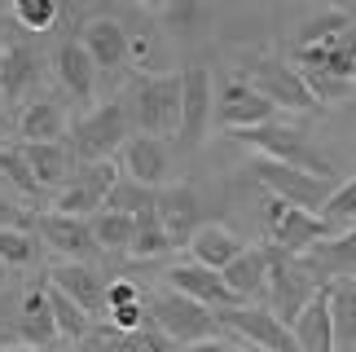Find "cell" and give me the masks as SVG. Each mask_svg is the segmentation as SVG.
<instances>
[{"instance_id": "6da1fadb", "label": "cell", "mask_w": 356, "mask_h": 352, "mask_svg": "<svg viewBox=\"0 0 356 352\" xmlns=\"http://www.w3.org/2000/svg\"><path fill=\"white\" fill-rule=\"evenodd\" d=\"M264 255H268V282H264V300L268 304L264 308L277 321L295 326V317L312 304V295H317L325 282L312 273V264L304 255H286L277 247H264Z\"/></svg>"}, {"instance_id": "7a4b0ae2", "label": "cell", "mask_w": 356, "mask_h": 352, "mask_svg": "<svg viewBox=\"0 0 356 352\" xmlns=\"http://www.w3.org/2000/svg\"><path fill=\"white\" fill-rule=\"evenodd\" d=\"M132 137V119H128V102H102L92 106L84 119H75L66 132L75 163H111V159L128 145Z\"/></svg>"}, {"instance_id": "3957f363", "label": "cell", "mask_w": 356, "mask_h": 352, "mask_svg": "<svg viewBox=\"0 0 356 352\" xmlns=\"http://www.w3.org/2000/svg\"><path fill=\"white\" fill-rule=\"evenodd\" d=\"M128 119L145 137H168L181 128V71L176 75H141L128 93Z\"/></svg>"}, {"instance_id": "277c9868", "label": "cell", "mask_w": 356, "mask_h": 352, "mask_svg": "<svg viewBox=\"0 0 356 352\" xmlns=\"http://www.w3.org/2000/svg\"><path fill=\"white\" fill-rule=\"evenodd\" d=\"M238 141H246L251 150H259V159H273V163L299 168V172L317 176V181H330V185H334V168H330V159H325V154H321L299 128L282 124V119H277V124L255 128V132H242Z\"/></svg>"}, {"instance_id": "5b68a950", "label": "cell", "mask_w": 356, "mask_h": 352, "mask_svg": "<svg viewBox=\"0 0 356 352\" xmlns=\"http://www.w3.org/2000/svg\"><path fill=\"white\" fill-rule=\"evenodd\" d=\"M264 238L286 255H308L312 247L330 242L334 229L321 221V211H304L282 198H268L264 202Z\"/></svg>"}, {"instance_id": "8992f818", "label": "cell", "mask_w": 356, "mask_h": 352, "mask_svg": "<svg viewBox=\"0 0 356 352\" xmlns=\"http://www.w3.org/2000/svg\"><path fill=\"white\" fill-rule=\"evenodd\" d=\"M145 308H149V321H154V330H159L168 344L194 348V344H202V339H216V330H220V321H216L211 308L185 300V295H176V291L154 295Z\"/></svg>"}, {"instance_id": "52a82bcc", "label": "cell", "mask_w": 356, "mask_h": 352, "mask_svg": "<svg viewBox=\"0 0 356 352\" xmlns=\"http://www.w3.org/2000/svg\"><path fill=\"white\" fill-rule=\"evenodd\" d=\"M277 106H273L264 93H255L251 84H246L242 75H229L220 88H216V106H211V119L220 132H234V137H242V132H255L264 124H277Z\"/></svg>"}, {"instance_id": "ba28073f", "label": "cell", "mask_w": 356, "mask_h": 352, "mask_svg": "<svg viewBox=\"0 0 356 352\" xmlns=\"http://www.w3.org/2000/svg\"><path fill=\"white\" fill-rule=\"evenodd\" d=\"M246 84H251L255 93H264V97L277 106V111H317V102H312V93L304 84V75L295 71V62L286 58H273V53H259V58H251V66H246Z\"/></svg>"}, {"instance_id": "9c48e42d", "label": "cell", "mask_w": 356, "mask_h": 352, "mask_svg": "<svg viewBox=\"0 0 356 352\" xmlns=\"http://www.w3.org/2000/svg\"><path fill=\"white\" fill-rule=\"evenodd\" d=\"M119 176H123V172H119L115 159H111V163H79L71 181H66L58 194H53L49 211H58V216H75V221H92V216L106 207V194L115 189Z\"/></svg>"}, {"instance_id": "30bf717a", "label": "cell", "mask_w": 356, "mask_h": 352, "mask_svg": "<svg viewBox=\"0 0 356 352\" xmlns=\"http://www.w3.org/2000/svg\"><path fill=\"white\" fill-rule=\"evenodd\" d=\"M216 321H220V330H229L251 352H299L291 326L277 321L264 304H238V308H229V313H216Z\"/></svg>"}, {"instance_id": "8fae6325", "label": "cell", "mask_w": 356, "mask_h": 352, "mask_svg": "<svg viewBox=\"0 0 356 352\" xmlns=\"http://www.w3.org/2000/svg\"><path fill=\"white\" fill-rule=\"evenodd\" d=\"M251 176L268 189V198H282L291 207H304V211H321L330 202L334 185L330 181H317V176L299 172V168H286V163H273V159H255Z\"/></svg>"}, {"instance_id": "7c38bea8", "label": "cell", "mask_w": 356, "mask_h": 352, "mask_svg": "<svg viewBox=\"0 0 356 352\" xmlns=\"http://www.w3.org/2000/svg\"><path fill=\"white\" fill-rule=\"evenodd\" d=\"M211 106H216V84L207 66H185L181 71V128H176V141L181 145H202L211 128Z\"/></svg>"}, {"instance_id": "4fadbf2b", "label": "cell", "mask_w": 356, "mask_h": 352, "mask_svg": "<svg viewBox=\"0 0 356 352\" xmlns=\"http://www.w3.org/2000/svg\"><path fill=\"white\" fill-rule=\"evenodd\" d=\"M35 238H40V247H49L58 260L92 264V255H97V242H92L88 221H75V216L40 211V216H35Z\"/></svg>"}, {"instance_id": "5bb4252c", "label": "cell", "mask_w": 356, "mask_h": 352, "mask_svg": "<svg viewBox=\"0 0 356 352\" xmlns=\"http://www.w3.org/2000/svg\"><path fill=\"white\" fill-rule=\"evenodd\" d=\"M163 282H168V291L185 295V300H194V304H202V308H211V313H229V308H238L234 291L225 287V278L216 273V269L194 264V260L172 264L168 273H163Z\"/></svg>"}, {"instance_id": "9a60e30c", "label": "cell", "mask_w": 356, "mask_h": 352, "mask_svg": "<svg viewBox=\"0 0 356 352\" xmlns=\"http://www.w3.org/2000/svg\"><path fill=\"white\" fill-rule=\"evenodd\" d=\"M79 45L88 49V58L92 66H97V75L102 71H123L132 58V35H128V26H123L119 18H111V13H102V18H88L84 22V31H79Z\"/></svg>"}, {"instance_id": "2e32d148", "label": "cell", "mask_w": 356, "mask_h": 352, "mask_svg": "<svg viewBox=\"0 0 356 352\" xmlns=\"http://www.w3.org/2000/svg\"><path fill=\"white\" fill-rule=\"evenodd\" d=\"M49 287L62 291L71 304H79L88 317L106 313V282L92 264H75V260H53L49 264Z\"/></svg>"}, {"instance_id": "e0dca14e", "label": "cell", "mask_w": 356, "mask_h": 352, "mask_svg": "<svg viewBox=\"0 0 356 352\" xmlns=\"http://www.w3.org/2000/svg\"><path fill=\"white\" fill-rule=\"evenodd\" d=\"M198 194L189 185H163L159 198H154V216L163 225V234H168L172 247H189V238L198 234Z\"/></svg>"}, {"instance_id": "ac0fdd59", "label": "cell", "mask_w": 356, "mask_h": 352, "mask_svg": "<svg viewBox=\"0 0 356 352\" xmlns=\"http://www.w3.org/2000/svg\"><path fill=\"white\" fill-rule=\"evenodd\" d=\"M13 335H18V348H35V352L58 339V326H53V304H49V282H35L31 291H22Z\"/></svg>"}, {"instance_id": "d6986e66", "label": "cell", "mask_w": 356, "mask_h": 352, "mask_svg": "<svg viewBox=\"0 0 356 352\" xmlns=\"http://www.w3.org/2000/svg\"><path fill=\"white\" fill-rule=\"evenodd\" d=\"M123 176L136 185H145V189H163V176H168V145H163L159 137H145V132H132L128 145H123Z\"/></svg>"}, {"instance_id": "ffe728a7", "label": "cell", "mask_w": 356, "mask_h": 352, "mask_svg": "<svg viewBox=\"0 0 356 352\" xmlns=\"http://www.w3.org/2000/svg\"><path fill=\"white\" fill-rule=\"evenodd\" d=\"M295 66H308V71H325L343 84H356V26L325 45H312V49H295Z\"/></svg>"}, {"instance_id": "44dd1931", "label": "cell", "mask_w": 356, "mask_h": 352, "mask_svg": "<svg viewBox=\"0 0 356 352\" xmlns=\"http://www.w3.org/2000/svg\"><path fill=\"white\" fill-rule=\"evenodd\" d=\"M18 150L26 159V168H31L35 176V185H40V194H58V189L75 176V154H71V145L66 141H44V145H22L18 141Z\"/></svg>"}, {"instance_id": "7402d4cb", "label": "cell", "mask_w": 356, "mask_h": 352, "mask_svg": "<svg viewBox=\"0 0 356 352\" xmlns=\"http://www.w3.org/2000/svg\"><path fill=\"white\" fill-rule=\"evenodd\" d=\"M242 251H246V242H242L229 225H220V221H202L198 234L189 238V260L202 264V269H216V273H220V269H229Z\"/></svg>"}, {"instance_id": "603a6c76", "label": "cell", "mask_w": 356, "mask_h": 352, "mask_svg": "<svg viewBox=\"0 0 356 352\" xmlns=\"http://www.w3.org/2000/svg\"><path fill=\"white\" fill-rule=\"evenodd\" d=\"M66 132H71V124H66V111L58 97H31L22 106L18 115V137L22 145H44V141H66Z\"/></svg>"}, {"instance_id": "cb8c5ba5", "label": "cell", "mask_w": 356, "mask_h": 352, "mask_svg": "<svg viewBox=\"0 0 356 352\" xmlns=\"http://www.w3.org/2000/svg\"><path fill=\"white\" fill-rule=\"evenodd\" d=\"M53 75H58V84L71 93L75 102H92V93H97V66H92L88 49L79 45V40H66V45L53 53Z\"/></svg>"}, {"instance_id": "d4e9b609", "label": "cell", "mask_w": 356, "mask_h": 352, "mask_svg": "<svg viewBox=\"0 0 356 352\" xmlns=\"http://www.w3.org/2000/svg\"><path fill=\"white\" fill-rule=\"evenodd\" d=\"M220 278H225V287L234 291L238 304L264 300V282H268V255H264V247H246L229 269H220Z\"/></svg>"}, {"instance_id": "484cf974", "label": "cell", "mask_w": 356, "mask_h": 352, "mask_svg": "<svg viewBox=\"0 0 356 352\" xmlns=\"http://www.w3.org/2000/svg\"><path fill=\"white\" fill-rule=\"evenodd\" d=\"M304 260L312 264V273H317L321 282H330V278H356V229H343V234H334L330 242L312 247Z\"/></svg>"}, {"instance_id": "4316f807", "label": "cell", "mask_w": 356, "mask_h": 352, "mask_svg": "<svg viewBox=\"0 0 356 352\" xmlns=\"http://www.w3.org/2000/svg\"><path fill=\"white\" fill-rule=\"evenodd\" d=\"M330 295V321H334V348L356 352V278H330L325 282Z\"/></svg>"}, {"instance_id": "83f0119b", "label": "cell", "mask_w": 356, "mask_h": 352, "mask_svg": "<svg viewBox=\"0 0 356 352\" xmlns=\"http://www.w3.org/2000/svg\"><path fill=\"white\" fill-rule=\"evenodd\" d=\"M84 344H88L92 352H172V348H168V339H163L154 326L123 335V330H115V326H111V321H106V326H92V335H88Z\"/></svg>"}, {"instance_id": "f1b7e54d", "label": "cell", "mask_w": 356, "mask_h": 352, "mask_svg": "<svg viewBox=\"0 0 356 352\" xmlns=\"http://www.w3.org/2000/svg\"><path fill=\"white\" fill-rule=\"evenodd\" d=\"M35 53L26 45H13L5 66H0V93H5V102H22L26 88H35Z\"/></svg>"}, {"instance_id": "f546056e", "label": "cell", "mask_w": 356, "mask_h": 352, "mask_svg": "<svg viewBox=\"0 0 356 352\" xmlns=\"http://www.w3.org/2000/svg\"><path fill=\"white\" fill-rule=\"evenodd\" d=\"M356 26V13L352 9H321V13H312L308 22H299V45L295 49H312V45H325V40H334V35H343Z\"/></svg>"}, {"instance_id": "4dcf8cb0", "label": "cell", "mask_w": 356, "mask_h": 352, "mask_svg": "<svg viewBox=\"0 0 356 352\" xmlns=\"http://www.w3.org/2000/svg\"><path fill=\"white\" fill-rule=\"evenodd\" d=\"M88 229H92L97 251H123V255H128L136 221H132V216H119V211H97V216L88 221Z\"/></svg>"}, {"instance_id": "1f68e13d", "label": "cell", "mask_w": 356, "mask_h": 352, "mask_svg": "<svg viewBox=\"0 0 356 352\" xmlns=\"http://www.w3.org/2000/svg\"><path fill=\"white\" fill-rule=\"evenodd\" d=\"M154 198H159V189H145V185H136L128 181V176H119L115 189L106 194V207L102 211H119V216H141V211H154Z\"/></svg>"}, {"instance_id": "d6a6232c", "label": "cell", "mask_w": 356, "mask_h": 352, "mask_svg": "<svg viewBox=\"0 0 356 352\" xmlns=\"http://www.w3.org/2000/svg\"><path fill=\"white\" fill-rule=\"evenodd\" d=\"M168 251H172V242H168V234H163L159 216L141 211V216H136V229H132L128 255H132V260H159V255H168Z\"/></svg>"}, {"instance_id": "836d02e7", "label": "cell", "mask_w": 356, "mask_h": 352, "mask_svg": "<svg viewBox=\"0 0 356 352\" xmlns=\"http://www.w3.org/2000/svg\"><path fill=\"white\" fill-rule=\"evenodd\" d=\"M49 304H53V326H58V339H88L92 335V317L84 313L79 304H71L62 291H53L49 287Z\"/></svg>"}, {"instance_id": "e575fe53", "label": "cell", "mask_w": 356, "mask_h": 352, "mask_svg": "<svg viewBox=\"0 0 356 352\" xmlns=\"http://www.w3.org/2000/svg\"><path fill=\"white\" fill-rule=\"evenodd\" d=\"M40 260V238L31 229H0V264L9 269H26Z\"/></svg>"}, {"instance_id": "d590c367", "label": "cell", "mask_w": 356, "mask_h": 352, "mask_svg": "<svg viewBox=\"0 0 356 352\" xmlns=\"http://www.w3.org/2000/svg\"><path fill=\"white\" fill-rule=\"evenodd\" d=\"M321 221L330 225L334 234H343V229H356V176L330 194V202L321 207Z\"/></svg>"}, {"instance_id": "8d00e7d4", "label": "cell", "mask_w": 356, "mask_h": 352, "mask_svg": "<svg viewBox=\"0 0 356 352\" xmlns=\"http://www.w3.org/2000/svg\"><path fill=\"white\" fill-rule=\"evenodd\" d=\"M0 176H5L22 198H40V185H35V176H31V168H26L18 145H0Z\"/></svg>"}, {"instance_id": "74e56055", "label": "cell", "mask_w": 356, "mask_h": 352, "mask_svg": "<svg viewBox=\"0 0 356 352\" xmlns=\"http://www.w3.org/2000/svg\"><path fill=\"white\" fill-rule=\"evenodd\" d=\"M13 22L31 35L49 31V26L58 22V0H18V5H13Z\"/></svg>"}, {"instance_id": "f35d334b", "label": "cell", "mask_w": 356, "mask_h": 352, "mask_svg": "<svg viewBox=\"0 0 356 352\" xmlns=\"http://www.w3.org/2000/svg\"><path fill=\"white\" fill-rule=\"evenodd\" d=\"M128 304H145L141 287H136V282H128V278L106 282V313H111V308H128Z\"/></svg>"}, {"instance_id": "ab89813d", "label": "cell", "mask_w": 356, "mask_h": 352, "mask_svg": "<svg viewBox=\"0 0 356 352\" xmlns=\"http://www.w3.org/2000/svg\"><path fill=\"white\" fill-rule=\"evenodd\" d=\"M0 229H26V207L9 194H0Z\"/></svg>"}, {"instance_id": "60d3db41", "label": "cell", "mask_w": 356, "mask_h": 352, "mask_svg": "<svg viewBox=\"0 0 356 352\" xmlns=\"http://www.w3.org/2000/svg\"><path fill=\"white\" fill-rule=\"evenodd\" d=\"M185 352H242L238 344H225V339H202L194 348H185Z\"/></svg>"}, {"instance_id": "b9f144b4", "label": "cell", "mask_w": 356, "mask_h": 352, "mask_svg": "<svg viewBox=\"0 0 356 352\" xmlns=\"http://www.w3.org/2000/svg\"><path fill=\"white\" fill-rule=\"evenodd\" d=\"M9 49H13V40H9V26L0 22V66H5V58H9Z\"/></svg>"}, {"instance_id": "7bdbcfd3", "label": "cell", "mask_w": 356, "mask_h": 352, "mask_svg": "<svg viewBox=\"0 0 356 352\" xmlns=\"http://www.w3.org/2000/svg\"><path fill=\"white\" fill-rule=\"evenodd\" d=\"M5 282H9V269H5V264H0V291H5Z\"/></svg>"}, {"instance_id": "ee69618b", "label": "cell", "mask_w": 356, "mask_h": 352, "mask_svg": "<svg viewBox=\"0 0 356 352\" xmlns=\"http://www.w3.org/2000/svg\"><path fill=\"white\" fill-rule=\"evenodd\" d=\"M5 111H9V102H5V93H0V119H5Z\"/></svg>"}, {"instance_id": "f6af8a7d", "label": "cell", "mask_w": 356, "mask_h": 352, "mask_svg": "<svg viewBox=\"0 0 356 352\" xmlns=\"http://www.w3.org/2000/svg\"><path fill=\"white\" fill-rule=\"evenodd\" d=\"M5 352H35V348H18V344H13V348H5Z\"/></svg>"}, {"instance_id": "bcb514c9", "label": "cell", "mask_w": 356, "mask_h": 352, "mask_svg": "<svg viewBox=\"0 0 356 352\" xmlns=\"http://www.w3.org/2000/svg\"><path fill=\"white\" fill-rule=\"evenodd\" d=\"M0 352H5V344H0Z\"/></svg>"}]
</instances>
